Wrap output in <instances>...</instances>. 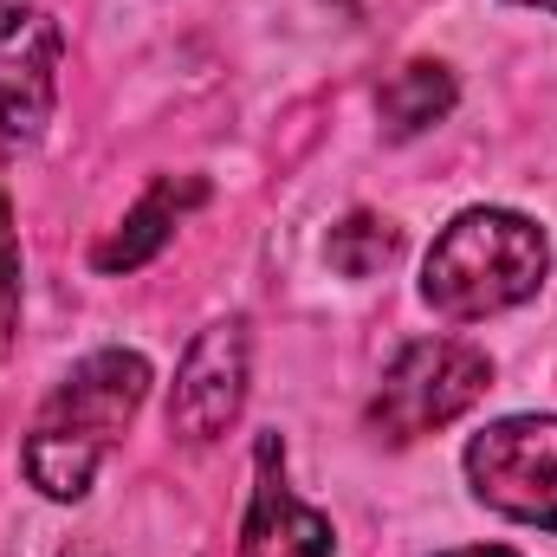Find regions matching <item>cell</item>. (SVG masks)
<instances>
[{"instance_id": "1", "label": "cell", "mask_w": 557, "mask_h": 557, "mask_svg": "<svg viewBox=\"0 0 557 557\" xmlns=\"http://www.w3.org/2000/svg\"><path fill=\"white\" fill-rule=\"evenodd\" d=\"M149 396V363L137 350H91L33 421L26 434V473L46 499H85L104 454L124 441Z\"/></svg>"}, {"instance_id": "2", "label": "cell", "mask_w": 557, "mask_h": 557, "mask_svg": "<svg viewBox=\"0 0 557 557\" xmlns=\"http://www.w3.org/2000/svg\"><path fill=\"white\" fill-rule=\"evenodd\" d=\"M545 273H552V240L539 221L512 208H467L428 247L421 298L454 324H480V318L525 305L545 285Z\"/></svg>"}, {"instance_id": "3", "label": "cell", "mask_w": 557, "mask_h": 557, "mask_svg": "<svg viewBox=\"0 0 557 557\" xmlns=\"http://www.w3.org/2000/svg\"><path fill=\"white\" fill-rule=\"evenodd\" d=\"M493 389V357L467 337H416L396 350L370 396V428L383 441H421L447 421H460Z\"/></svg>"}, {"instance_id": "4", "label": "cell", "mask_w": 557, "mask_h": 557, "mask_svg": "<svg viewBox=\"0 0 557 557\" xmlns=\"http://www.w3.org/2000/svg\"><path fill=\"white\" fill-rule=\"evenodd\" d=\"M467 486L480 506L557 532V416H506L467 441Z\"/></svg>"}, {"instance_id": "5", "label": "cell", "mask_w": 557, "mask_h": 557, "mask_svg": "<svg viewBox=\"0 0 557 557\" xmlns=\"http://www.w3.org/2000/svg\"><path fill=\"white\" fill-rule=\"evenodd\" d=\"M59 20L46 7H0V149L46 137L59 111Z\"/></svg>"}, {"instance_id": "6", "label": "cell", "mask_w": 557, "mask_h": 557, "mask_svg": "<svg viewBox=\"0 0 557 557\" xmlns=\"http://www.w3.org/2000/svg\"><path fill=\"white\" fill-rule=\"evenodd\" d=\"M247 363H253V337H247V318H214L182 370H175V396H169V428L195 447L221 441L240 409H247Z\"/></svg>"}, {"instance_id": "7", "label": "cell", "mask_w": 557, "mask_h": 557, "mask_svg": "<svg viewBox=\"0 0 557 557\" xmlns=\"http://www.w3.org/2000/svg\"><path fill=\"white\" fill-rule=\"evenodd\" d=\"M337 532L324 512H311L292 480H285V447L278 434H260L253 447V499L240 525V557H331Z\"/></svg>"}, {"instance_id": "8", "label": "cell", "mask_w": 557, "mask_h": 557, "mask_svg": "<svg viewBox=\"0 0 557 557\" xmlns=\"http://www.w3.org/2000/svg\"><path fill=\"white\" fill-rule=\"evenodd\" d=\"M201 201H208V182H201V175H182V182L162 175L137 208L117 221V234L98 240V253H91L98 273H137V267H149V260L175 240V221H182L188 208H201Z\"/></svg>"}, {"instance_id": "9", "label": "cell", "mask_w": 557, "mask_h": 557, "mask_svg": "<svg viewBox=\"0 0 557 557\" xmlns=\"http://www.w3.org/2000/svg\"><path fill=\"white\" fill-rule=\"evenodd\" d=\"M376 111H383V131H389V137H421V131H434V124L454 111V72L434 65V59H409V65L376 91Z\"/></svg>"}, {"instance_id": "10", "label": "cell", "mask_w": 557, "mask_h": 557, "mask_svg": "<svg viewBox=\"0 0 557 557\" xmlns=\"http://www.w3.org/2000/svg\"><path fill=\"white\" fill-rule=\"evenodd\" d=\"M396 253H403V234H396V221H383V214H344V221L331 227V240H324V260L344 278H376Z\"/></svg>"}, {"instance_id": "11", "label": "cell", "mask_w": 557, "mask_h": 557, "mask_svg": "<svg viewBox=\"0 0 557 557\" xmlns=\"http://www.w3.org/2000/svg\"><path fill=\"white\" fill-rule=\"evenodd\" d=\"M20 240H13V201H7V188H0V363L13 357V344H20Z\"/></svg>"}, {"instance_id": "12", "label": "cell", "mask_w": 557, "mask_h": 557, "mask_svg": "<svg viewBox=\"0 0 557 557\" xmlns=\"http://www.w3.org/2000/svg\"><path fill=\"white\" fill-rule=\"evenodd\" d=\"M447 557H519V552H506V545H467V552H447Z\"/></svg>"}, {"instance_id": "13", "label": "cell", "mask_w": 557, "mask_h": 557, "mask_svg": "<svg viewBox=\"0 0 557 557\" xmlns=\"http://www.w3.org/2000/svg\"><path fill=\"white\" fill-rule=\"evenodd\" d=\"M519 7H545V13H557V0H519Z\"/></svg>"}]
</instances>
